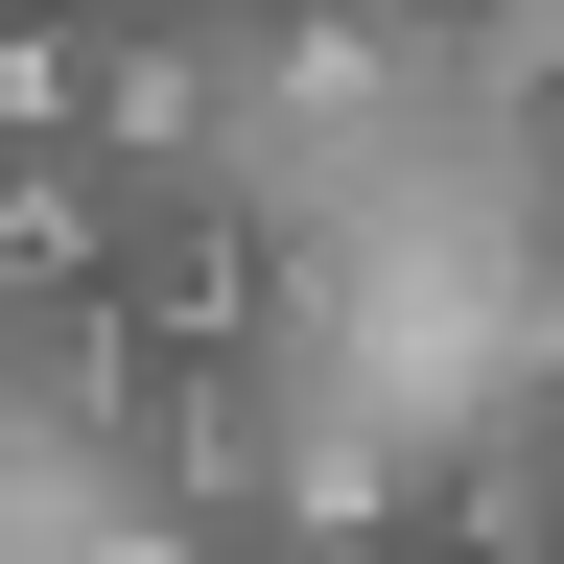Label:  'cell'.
<instances>
[{"instance_id":"1","label":"cell","mask_w":564,"mask_h":564,"mask_svg":"<svg viewBox=\"0 0 564 564\" xmlns=\"http://www.w3.org/2000/svg\"><path fill=\"white\" fill-rule=\"evenodd\" d=\"M70 118H95V24L0 0V165H70Z\"/></svg>"}]
</instances>
